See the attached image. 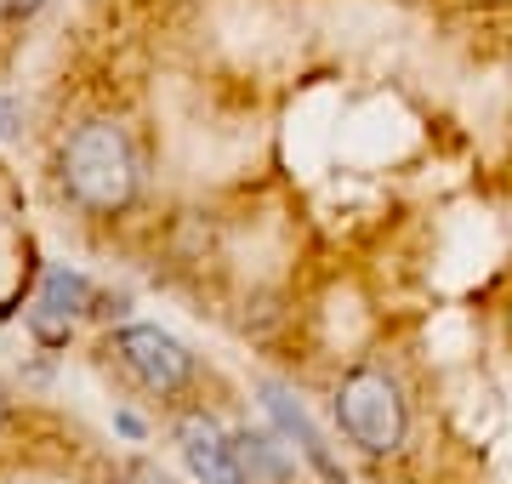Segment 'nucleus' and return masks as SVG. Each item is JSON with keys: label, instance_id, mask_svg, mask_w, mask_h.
Returning a JSON list of instances; mask_svg holds the SVG:
<instances>
[{"label": "nucleus", "instance_id": "f257e3e1", "mask_svg": "<svg viewBox=\"0 0 512 484\" xmlns=\"http://www.w3.org/2000/svg\"><path fill=\"white\" fill-rule=\"evenodd\" d=\"M57 183L80 211L114 217L137 200V149H131L126 126L114 120H86L63 137L57 149Z\"/></svg>", "mask_w": 512, "mask_h": 484}, {"label": "nucleus", "instance_id": "f03ea898", "mask_svg": "<svg viewBox=\"0 0 512 484\" xmlns=\"http://www.w3.org/2000/svg\"><path fill=\"white\" fill-rule=\"evenodd\" d=\"M336 422L359 450L370 456H387V450L404 445V428H410V410H404L399 382L376 365H359L353 376H342L336 388Z\"/></svg>", "mask_w": 512, "mask_h": 484}, {"label": "nucleus", "instance_id": "7ed1b4c3", "mask_svg": "<svg viewBox=\"0 0 512 484\" xmlns=\"http://www.w3.org/2000/svg\"><path fill=\"white\" fill-rule=\"evenodd\" d=\"M109 354L120 359V371H126L137 388H148L154 399H165V393H177V388L194 382V354H188L171 331H160V325H126V331H114Z\"/></svg>", "mask_w": 512, "mask_h": 484}, {"label": "nucleus", "instance_id": "20e7f679", "mask_svg": "<svg viewBox=\"0 0 512 484\" xmlns=\"http://www.w3.org/2000/svg\"><path fill=\"white\" fill-rule=\"evenodd\" d=\"M177 450H183V462L194 467V479H205V484H245L239 456H234V433L222 428L217 416L188 410L183 422H177Z\"/></svg>", "mask_w": 512, "mask_h": 484}, {"label": "nucleus", "instance_id": "39448f33", "mask_svg": "<svg viewBox=\"0 0 512 484\" xmlns=\"http://www.w3.org/2000/svg\"><path fill=\"white\" fill-rule=\"evenodd\" d=\"M80 314H92V280L74 274V268H52L46 285H40L35 308H29V331H35L46 348H57V342H69Z\"/></svg>", "mask_w": 512, "mask_h": 484}, {"label": "nucleus", "instance_id": "423d86ee", "mask_svg": "<svg viewBox=\"0 0 512 484\" xmlns=\"http://www.w3.org/2000/svg\"><path fill=\"white\" fill-rule=\"evenodd\" d=\"M262 405H268V416H274V422H279V433H285V439H291V445H296V450H302V456H308V462H313V473H325L330 484L342 479V462L330 456L325 433L313 428V422H308V410L296 405L291 393H285V388H274V382H268V388H262Z\"/></svg>", "mask_w": 512, "mask_h": 484}, {"label": "nucleus", "instance_id": "0eeeda50", "mask_svg": "<svg viewBox=\"0 0 512 484\" xmlns=\"http://www.w3.org/2000/svg\"><path fill=\"white\" fill-rule=\"evenodd\" d=\"M234 456H239V473H245V484H251V479L285 484V479H291V456H279L274 439H262V433H234Z\"/></svg>", "mask_w": 512, "mask_h": 484}, {"label": "nucleus", "instance_id": "6e6552de", "mask_svg": "<svg viewBox=\"0 0 512 484\" xmlns=\"http://www.w3.org/2000/svg\"><path fill=\"white\" fill-rule=\"evenodd\" d=\"M103 484H171V479H165L160 467H148V462H126V467H114Z\"/></svg>", "mask_w": 512, "mask_h": 484}, {"label": "nucleus", "instance_id": "1a4fd4ad", "mask_svg": "<svg viewBox=\"0 0 512 484\" xmlns=\"http://www.w3.org/2000/svg\"><path fill=\"white\" fill-rule=\"evenodd\" d=\"M12 131H18V103L0 97V137H12Z\"/></svg>", "mask_w": 512, "mask_h": 484}, {"label": "nucleus", "instance_id": "9d476101", "mask_svg": "<svg viewBox=\"0 0 512 484\" xmlns=\"http://www.w3.org/2000/svg\"><path fill=\"white\" fill-rule=\"evenodd\" d=\"M0 6H6V18H29V12H40L46 0H0Z\"/></svg>", "mask_w": 512, "mask_h": 484}, {"label": "nucleus", "instance_id": "9b49d317", "mask_svg": "<svg viewBox=\"0 0 512 484\" xmlns=\"http://www.w3.org/2000/svg\"><path fill=\"white\" fill-rule=\"evenodd\" d=\"M0 422H6V388H0Z\"/></svg>", "mask_w": 512, "mask_h": 484}]
</instances>
